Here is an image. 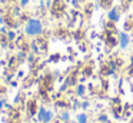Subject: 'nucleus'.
<instances>
[{
	"label": "nucleus",
	"mask_w": 133,
	"mask_h": 123,
	"mask_svg": "<svg viewBox=\"0 0 133 123\" xmlns=\"http://www.w3.org/2000/svg\"><path fill=\"white\" fill-rule=\"evenodd\" d=\"M24 30H26V33L29 36H39L43 31V24H42V22L39 19H29Z\"/></svg>",
	"instance_id": "obj_1"
},
{
	"label": "nucleus",
	"mask_w": 133,
	"mask_h": 123,
	"mask_svg": "<svg viewBox=\"0 0 133 123\" xmlns=\"http://www.w3.org/2000/svg\"><path fill=\"white\" fill-rule=\"evenodd\" d=\"M107 17H109V22H117L120 19V13H119V9L117 7H112L107 13Z\"/></svg>",
	"instance_id": "obj_2"
},
{
	"label": "nucleus",
	"mask_w": 133,
	"mask_h": 123,
	"mask_svg": "<svg viewBox=\"0 0 133 123\" xmlns=\"http://www.w3.org/2000/svg\"><path fill=\"white\" fill-rule=\"evenodd\" d=\"M129 36H127V33H124V31H122L120 34H119V44H120L122 49H126L127 46H129Z\"/></svg>",
	"instance_id": "obj_3"
},
{
	"label": "nucleus",
	"mask_w": 133,
	"mask_h": 123,
	"mask_svg": "<svg viewBox=\"0 0 133 123\" xmlns=\"http://www.w3.org/2000/svg\"><path fill=\"white\" fill-rule=\"evenodd\" d=\"M46 109H44V107H40V109H39V112H37V119L39 120H40V122L42 123H43V120H44V116H46Z\"/></svg>",
	"instance_id": "obj_4"
},
{
	"label": "nucleus",
	"mask_w": 133,
	"mask_h": 123,
	"mask_svg": "<svg viewBox=\"0 0 133 123\" xmlns=\"http://www.w3.org/2000/svg\"><path fill=\"white\" fill-rule=\"evenodd\" d=\"M84 93H86V87H84L83 85H79L77 87H76V94H77V96H84Z\"/></svg>",
	"instance_id": "obj_5"
},
{
	"label": "nucleus",
	"mask_w": 133,
	"mask_h": 123,
	"mask_svg": "<svg viewBox=\"0 0 133 123\" xmlns=\"http://www.w3.org/2000/svg\"><path fill=\"white\" fill-rule=\"evenodd\" d=\"M76 119H77V123H87V114L86 113H80L76 116Z\"/></svg>",
	"instance_id": "obj_6"
},
{
	"label": "nucleus",
	"mask_w": 133,
	"mask_h": 123,
	"mask_svg": "<svg viewBox=\"0 0 133 123\" xmlns=\"http://www.w3.org/2000/svg\"><path fill=\"white\" fill-rule=\"evenodd\" d=\"M52 119H53V112H52V110H47V112H46V116H44L43 123H49Z\"/></svg>",
	"instance_id": "obj_7"
},
{
	"label": "nucleus",
	"mask_w": 133,
	"mask_h": 123,
	"mask_svg": "<svg viewBox=\"0 0 133 123\" xmlns=\"http://www.w3.org/2000/svg\"><path fill=\"white\" fill-rule=\"evenodd\" d=\"M110 4H112V0H100V6L104 9H109Z\"/></svg>",
	"instance_id": "obj_8"
},
{
	"label": "nucleus",
	"mask_w": 133,
	"mask_h": 123,
	"mask_svg": "<svg viewBox=\"0 0 133 123\" xmlns=\"http://www.w3.org/2000/svg\"><path fill=\"white\" fill-rule=\"evenodd\" d=\"M60 119L63 120V122H69V112H62V116H60Z\"/></svg>",
	"instance_id": "obj_9"
},
{
	"label": "nucleus",
	"mask_w": 133,
	"mask_h": 123,
	"mask_svg": "<svg viewBox=\"0 0 133 123\" xmlns=\"http://www.w3.org/2000/svg\"><path fill=\"white\" fill-rule=\"evenodd\" d=\"M29 2H30V0H20V6H22V7H26V6L29 4Z\"/></svg>",
	"instance_id": "obj_10"
},
{
	"label": "nucleus",
	"mask_w": 133,
	"mask_h": 123,
	"mask_svg": "<svg viewBox=\"0 0 133 123\" xmlns=\"http://www.w3.org/2000/svg\"><path fill=\"white\" fill-rule=\"evenodd\" d=\"M99 119H100V120H102V122H106V119H107V117H106V116H104V114H102V116H100V117H99Z\"/></svg>",
	"instance_id": "obj_11"
},
{
	"label": "nucleus",
	"mask_w": 133,
	"mask_h": 123,
	"mask_svg": "<svg viewBox=\"0 0 133 123\" xmlns=\"http://www.w3.org/2000/svg\"><path fill=\"white\" fill-rule=\"evenodd\" d=\"M126 2H133V0H126Z\"/></svg>",
	"instance_id": "obj_12"
}]
</instances>
